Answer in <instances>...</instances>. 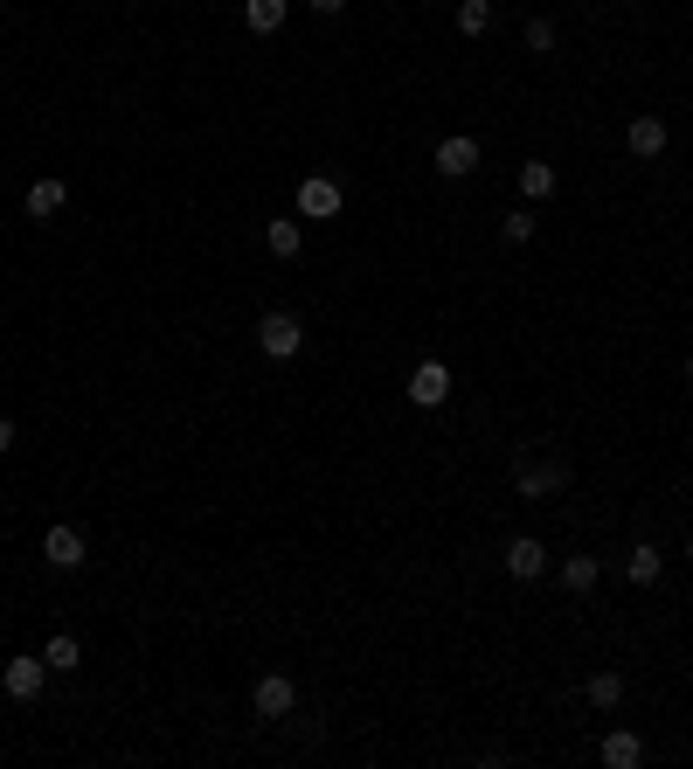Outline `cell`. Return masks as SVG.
<instances>
[{"instance_id": "6da1fadb", "label": "cell", "mask_w": 693, "mask_h": 769, "mask_svg": "<svg viewBox=\"0 0 693 769\" xmlns=\"http://www.w3.org/2000/svg\"><path fill=\"white\" fill-rule=\"evenodd\" d=\"M257 347H264L271 361H292V354L306 347V326H298L292 312H264V319H257Z\"/></svg>"}, {"instance_id": "4fadbf2b", "label": "cell", "mask_w": 693, "mask_h": 769, "mask_svg": "<svg viewBox=\"0 0 693 769\" xmlns=\"http://www.w3.org/2000/svg\"><path fill=\"white\" fill-rule=\"evenodd\" d=\"M624 575H631V583H639V590H652V583H659V575H666V555L652 548V541H639V548L624 555Z\"/></svg>"}, {"instance_id": "7c38bea8", "label": "cell", "mask_w": 693, "mask_h": 769, "mask_svg": "<svg viewBox=\"0 0 693 769\" xmlns=\"http://www.w3.org/2000/svg\"><path fill=\"white\" fill-rule=\"evenodd\" d=\"M70 209V181H35L28 187V215L35 222H49V215H63Z\"/></svg>"}, {"instance_id": "5b68a950", "label": "cell", "mask_w": 693, "mask_h": 769, "mask_svg": "<svg viewBox=\"0 0 693 769\" xmlns=\"http://www.w3.org/2000/svg\"><path fill=\"white\" fill-rule=\"evenodd\" d=\"M624 153L631 160H659L666 153V119H659V111H639V119L624 125Z\"/></svg>"}, {"instance_id": "9c48e42d", "label": "cell", "mask_w": 693, "mask_h": 769, "mask_svg": "<svg viewBox=\"0 0 693 769\" xmlns=\"http://www.w3.org/2000/svg\"><path fill=\"white\" fill-rule=\"evenodd\" d=\"M561 485H569V464H520L513 472L520 499H548V493H561Z\"/></svg>"}, {"instance_id": "8fae6325", "label": "cell", "mask_w": 693, "mask_h": 769, "mask_svg": "<svg viewBox=\"0 0 693 769\" xmlns=\"http://www.w3.org/2000/svg\"><path fill=\"white\" fill-rule=\"evenodd\" d=\"M596 756H604V769H639V762H645V742L631 735V728H610Z\"/></svg>"}, {"instance_id": "ba28073f", "label": "cell", "mask_w": 693, "mask_h": 769, "mask_svg": "<svg viewBox=\"0 0 693 769\" xmlns=\"http://www.w3.org/2000/svg\"><path fill=\"white\" fill-rule=\"evenodd\" d=\"M472 166H479V139H472V133L437 139V174H444V181H465Z\"/></svg>"}, {"instance_id": "d4e9b609", "label": "cell", "mask_w": 693, "mask_h": 769, "mask_svg": "<svg viewBox=\"0 0 693 769\" xmlns=\"http://www.w3.org/2000/svg\"><path fill=\"white\" fill-rule=\"evenodd\" d=\"M686 388H693V354H686Z\"/></svg>"}, {"instance_id": "8992f818", "label": "cell", "mask_w": 693, "mask_h": 769, "mask_svg": "<svg viewBox=\"0 0 693 769\" xmlns=\"http://www.w3.org/2000/svg\"><path fill=\"white\" fill-rule=\"evenodd\" d=\"M250 700H257V715H264V721H285L292 707H298V686L285 680V672H264V680H257V693H250Z\"/></svg>"}, {"instance_id": "603a6c76", "label": "cell", "mask_w": 693, "mask_h": 769, "mask_svg": "<svg viewBox=\"0 0 693 769\" xmlns=\"http://www.w3.org/2000/svg\"><path fill=\"white\" fill-rule=\"evenodd\" d=\"M8 451H14V423L0 417V458H8Z\"/></svg>"}, {"instance_id": "3957f363", "label": "cell", "mask_w": 693, "mask_h": 769, "mask_svg": "<svg viewBox=\"0 0 693 769\" xmlns=\"http://www.w3.org/2000/svg\"><path fill=\"white\" fill-rule=\"evenodd\" d=\"M409 402H417V409H444V402H451V368H444V361H417V374H409Z\"/></svg>"}, {"instance_id": "ac0fdd59", "label": "cell", "mask_w": 693, "mask_h": 769, "mask_svg": "<svg viewBox=\"0 0 693 769\" xmlns=\"http://www.w3.org/2000/svg\"><path fill=\"white\" fill-rule=\"evenodd\" d=\"M590 707H604V715H610V707H624V672H590Z\"/></svg>"}, {"instance_id": "30bf717a", "label": "cell", "mask_w": 693, "mask_h": 769, "mask_svg": "<svg viewBox=\"0 0 693 769\" xmlns=\"http://www.w3.org/2000/svg\"><path fill=\"white\" fill-rule=\"evenodd\" d=\"M541 569H548V548H541L534 534H513L507 541V575H513V583H534Z\"/></svg>"}, {"instance_id": "cb8c5ba5", "label": "cell", "mask_w": 693, "mask_h": 769, "mask_svg": "<svg viewBox=\"0 0 693 769\" xmlns=\"http://www.w3.org/2000/svg\"><path fill=\"white\" fill-rule=\"evenodd\" d=\"M306 8H312V14H341L347 0H306Z\"/></svg>"}, {"instance_id": "7402d4cb", "label": "cell", "mask_w": 693, "mask_h": 769, "mask_svg": "<svg viewBox=\"0 0 693 769\" xmlns=\"http://www.w3.org/2000/svg\"><path fill=\"white\" fill-rule=\"evenodd\" d=\"M528 49L548 55V49H555V22H528Z\"/></svg>"}, {"instance_id": "2e32d148", "label": "cell", "mask_w": 693, "mask_h": 769, "mask_svg": "<svg viewBox=\"0 0 693 769\" xmlns=\"http://www.w3.org/2000/svg\"><path fill=\"white\" fill-rule=\"evenodd\" d=\"M264 250H271V257H298V250H306V230H298L292 215H277V222H264Z\"/></svg>"}, {"instance_id": "9a60e30c", "label": "cell", "mask_w": 693, "mask_h": 769, "mask_svg": "<svg viewBox=\"0 0 693 769\" xmlns=\"http://www.w3.org/2000/svg\"><path fill=\"white\" fill-rule=\"evenodd\" d=\"M292 14V0H243V22H250V35H277Z\"/></svg>"}, {"instance_id": "e0dca14e", "label": "cell", "mask_w": 693, "mask_h": 769, "mask_svg": "<svg viewBox=\"0 0 693 769\" xmlns=\"http://www.w3.org/2000/svg\"><path fill=\"white\" fill-rule=\"evenodd\" d=\"M42 659H49V672H77V666H84V645H77L70 631H55L49 645H42Z\"/></svg>"}, {"instance_id": "d6986e66", "label": "cell", "mask_w": 693, "mask_h": 769, "mask_svg": "<svg viewBox=\"0 0 693 769\" xmlns=\"http://www.w3.org/2000/svg\"><path fill=\"white\" fill-rule=\"evenodd\" d=\"M520 195H528V201H548V195H555V166H548V160H528V166H520Z\"/></svg>"}, {"instance_id": "7a4b0ae2", "label": "cell", "mask_w": 693, "mask_h": 769, "mask_svg": "<svg viewBox=\"0 0 693 769\" xmlns=\"http://www.w3.org/2000/svg\"><path fill=\"white\" fill-rule=\"evenodd\" d=\"M341 181H333V174H306V181H298V215H306V222H326V215H341Z\"/></svg>"}, {"instance_id": "44dd1931", "label": "cell", "mask_w": 693, "mask_h": 769, "mask_svg": "<svg viewBox=\"0 0 693 769\" xmlns=\"http://www.w3.org/2000/svg\"><path fill=\"white\" fill-rule=\"evenodd\" d=\"M528 236H534V215H528V209H507V222H499V243H507V250H520Z\"/></svg>"}, {"instance_id": "ffe728a7", "label": "cell", "mask_w": 693, "mask_h": 769, "mask_svg": "<svg viewBox=\"0 0 693 769\" xmlns=\"http://www.w3.org/2000/svg\"><path fill=\"white\" fill-rule=\"evenodd\" d=\"M485 28H493V0H458V35H472V42H479Z\"/></svg>"}, {"instance_id": "52a82bcc", "label": "cell", "mask_w": 693, "mask_h": 769, "mask_svg": "<svg viewBox=\"0 0 693 769\" xmlns=\"http://www.w3.org/2000/svg\"><path fill=\"white\" fill-rule=\"evenodd\" d=\"M42 561H49V569H70V575H77L84 561H90V555H84V534H77V528H49V534H42Z\"/></svg>"}, {"instance_id": "484cf974", "label": "cell", "mask_w": 693, "mask_h": 769, "mask_svg": "<svg viewBox=\"0 0 693 769\" xmlns=\"http://www.w3.org/2000/svg\"><path fill=\"white\" fill-rule=\"evenodd\" d=\"M686 561H693V541H686Z\"/></svg>"}, {"instance_id": "5bb4252c", "label": "cell", "mask_w": 693, "mask_h": 769, "mask_svg": "<svg viewBox=\"0 0 693 769\" xmlns=\"http://www.w3.org/2000/svg\"><path fill=\"white\" fill-rule=\"evenodd\" d=\"M596 583H604V561H596V555H569V561H561V590L590 596Z\"/></svg>"}, {"instance_id": "277c9868", "label": "cell", "mask_w": 693, "mask_h": 769, "mask_svg": "<svg viewBox=\"0 0 693 769\" xmlns=\"http://www.w3.org/2000/svg\"><path fill=\"white\" fill-rule=\"evenodd\" d=\"M49 680V659H28V652H14L8 666H0V686H8V700H35Z\"/></svg>"}]
</instances>
